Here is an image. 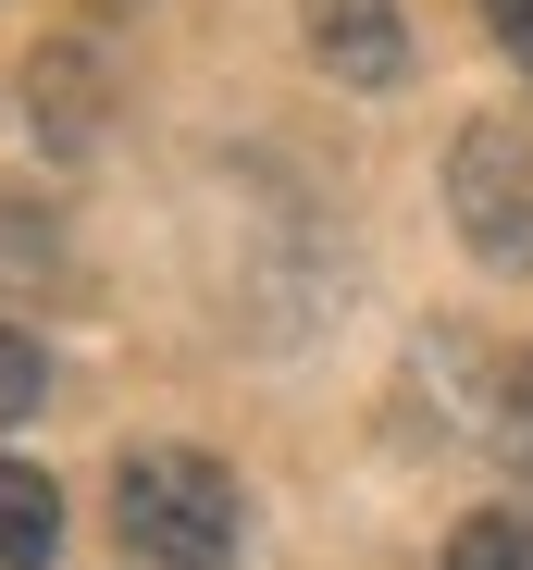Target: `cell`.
Instances as JSON below:
<instances>
[{
  "instance_id": "277c9868",
  "label": "cell",
  "mask_w": 533,
  "mask_h": 570,
  "mask_svg": "<svg viewBox=\"0 0 533 570\" xmlns=\"http://www.w3.org/2000/svg\"><path fill=\"white\" fill-rule=\"evenodd\" d=\"M26 112H38V137H50L62 161H87V149H100L112 87H100V62H87V38H50V50L26 62Z\"/></svg>"
},
{
  "instance_id": "52a82bcc",
  "label": "cell",
  "mask_w": 533,
  "mask_h": 570,
  "mask_svg": "<svg viewBox=\"0 0 533 570\" xmlns=\"http://www.w3.org/2000/svg\"><path fill=\"white\" fill-rule=\"evenodd\" d=\"M38 397H50L38 335H26V323H0V434H13V422H38Z\"/></svg>"
},
{
  "instance_id": "6da1fadb",
  "label": "cell",
  "mask_w": 533,
  "mask_h": 570,
  "mask_svg": "<svg viewBox=\"0 0 533 570\" xmlns=\"http://www.w3.org/2000/svg\"><path fill=\"white\" fill-rule=\"evenodd\" d=\"M112 521L149 570H236L248 546V497H236V471L199 459V446H137L112 471Z\"/></svg>"
},
{
  "instance_id": "8992f818",
  "label": "cell",
  "mask_w": 533,
  "mask_h": 570,
  "mask_svg": "<svg viewBox=\"0 0 533 570\" xmlns=\"http://www.w3.org/2000/svg\"><path fill=\"white\" fill-rule=\"evenodd\" d=\"M447 570H533V521L521 509H472L447 533Z\"/></svg>"
},
{
  "instance_id": "ba28073f",
  "label": "cell",
  "mask_w": 533,
  "mask_h": 570,
  "mask_svg": "<svg viewBox=\"0 0 533 570\" xmlns=\"http://www.w3.org/2000/svg\"><path fill=\"white\" fill-rule=\"evenodd\" d=\"M484 26H496V50L533 75V0H484Z\"/></svg>"
},
{
  "instance_id": "3957f363",
  "label": "cell",
  "mask_w": 533,
  "mask_h": 570,
  "mask_svg": "<svg viewBox=\"0 0 533 570\" xmlns=\"http://www.w3.org/2000/svg\"><path fill=\"white\" fill-rule=\"evenodd\" d=\"M310 62L335 87H397L409 75V26H397V0H310Z\"/></svg>"
},
{
  "instance_id": "7a4b0ae2",
  "label": "cell",
  "mask_w": 533,
  "mask_h": 570,
  "mask_svg": "<svg viewBox=\"0 0 533 570\" xmlns=\"http://www.w3.org/2000/svg\"><path fill=\"white\" fill-rule=\"evenodd\" d=\"M447 224L484 273H533V137L521 125H460L447 149Z\"/></svg>"
},
{
  "instance_id": "5b68a950",
  "label": "cell",
  "mask_w": 533,
  "mask_h": 570,
  "mask_svg": "<svg viewBox=\"0 0 533 570\" xmlns=\"http://www.w3.org/2000/svg\"><path fill=\"white\" fill-rule=\"evenodd\" d=\"M62 558V484L38 459H0V570H50Z\"/></svg>"
},
{
  "instance_id": "9c48e42d",
  "label": "cell",
  "mask_w": 533,
  "mask_h": 570,
  "mask_svg": "<svg viewBox=\"0 0 533 570\" xmlns=\"http://www.w3.org/2000/svg\"><path fill=\"white\" fill-rule=\"evenodd\" d=\"M509 459H521V471H533V360H521V372H509Z\"/></svg>"
}]
</instances>
